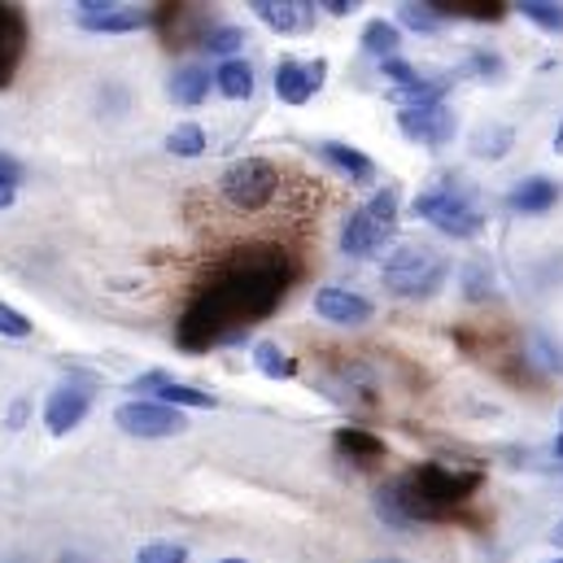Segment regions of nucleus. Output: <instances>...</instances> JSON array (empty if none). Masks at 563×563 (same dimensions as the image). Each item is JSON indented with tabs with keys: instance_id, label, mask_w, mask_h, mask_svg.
Returning a JSON list of instances; mask_svg holds the SVG:
<instances>
[{
	"instance_id": "4468645a",
	"label": "nucleus",
	"mask_w": 563,
	"mask_h": 563,
	"mask_svg": "<svg viewBox=\"0 0 563 563\" xmlns=\"http://www.w3.org/2000/svg\"><path fill=\"white\" fill-rule=\"evenodd\" d=\"M132 389H136V394H157L162 407H197V411H210V407H214V394H201V389H192V385H179V380H170L166 372H148Z\"/></svg>"
},
{
	"instance_id": "9d476101",
	"label": "nucleus",
	"mask_w": 563,
	"mask_h": 563,
	"mask_svg": "<svg viewBox=\"0 0 563 563\" xmlns=\"http://www.w3.org/2000/svg\"><path fill=\"white\" fill-rule=\"evenodd\" d=\"M314 310H319V319H328V323H336V328H363V323H372V314H376L367 297H358V292H350V288H336V284H328V288L314 292Z\"/></svg>"
},
{
	"instance_id": "473e14b6",
	"label": "nucleus",
	"mask_w": 563,
	"mask_h": 563,
	"mask_svg": "<svg viewBox=\"0 0 563 563\" xmlns=\"http://www.w3.org/2000/svg\"><path fill=\"white\" fill-rule=\"evenodd\" d=\"M476 70H485V75H503V62H498V57H485V53H481V57H476Z\"/></svg>"
},
{
	"instance_id": "393cba45",
	"label": "nucleus",
	"mask_w": 563,
	"mask_h": 563,
	"mask_svg": "<svg viewBox=\"0 0 563 563\" xmlns=\"http://www.w3.org/2000/svg\"><path fill=\"white\" fill-rule=\"evenodd\" d=\"M241 44H245V31H236V26H210L201 35V48L214 53V57H232Z\"/></svg>"
},
{
	"instance_id": "20e7f679",
	"label": "nucleus",
	"mask_w": 563,
	"mask_h": 563,
	"mask_svg": "<svg viewBox=\"0 0 563 563\" xmlns=\"http://www.w3.org/2000/svg\"><path fill=\"white\" fill-rule=\"evenodd\" d=\"M398 236V188H380L367 206H358L341 228V250L350 258H367Z\"/></svg>"
},
{
	"instance_id": "a878e982",
	"label": "nucleus",
	"mask_w": 563,
	"mask_h": 563,
	"mask_svg": "<svg viewBox=\"0 0 563 563\" xmlns=\"http://www.w3.org/2000/svg\"><path fill=\"white\" fill-rule=\"evenodd\" d=\"M520 13L529 22H538L542 31H563V4H555V0H525Z\"/></svg>"
},
{
	"instance_id": "ea45409f",
	"label": "nucleus",
	"mask_w": 563,
	"mask_h": 563,
	"mask_svg": "<svg viewBox=\"0 0 563 563\" xmlns=\"http://www.w3.org/2000/svg\"><path fill=\"white\" fill-rule=\"evenodd\" d=\"M555 563H563V560H555Z\"/></svg>"
},
{
	"instance_id": "7c9ffc66",
	"label": "nucleus",
	"mask_w": 563,
	"mask_h": 563,
	"mask_svg": "<svg viewBox=\"0 0 563 563\" xmlns=\"http://www.w3.org/2000/svg\"><path fill=\"white\" fill-rule=\"evenodd\" d=\"M385 79H394L398 88H416V84H420V70H416L411 62H402V57H389V62H385Z\"/></svg>"
},
{
	"instance_id": "bb28decb",
	"label": "nucleus",
	"mask_w": 563,
	"mask_h": 563,
	"mask_svg": "<svg viewBox=\"0 0 563 563\" xmlns=\"http://www.w3.org/2000/svg\"><path fill=\"white\" fill-rule=\"evenodd\" d=\"M398 18H402L411 31H437V26H441L437 4H402V9H398Z\"/></svg>"
},
{
	"instance_id": "6ab92c4d",
	"label": "nucleus",
	"mask_w": 563,
	"mask_h": 563,
	"mask_svg": "<svg viewBox=\"0 0 563 563\" xmlns=\"http://www.w3.org/2000/svg\"><path fill=\"white\" fill-rule=\"evenodd\" d=\"M306 9H310V4H292V0H258V4H254V13H258L272 31H280V35L297 31V26L306 22Z\"/></svg>"
},
{
	"instance_id": "5701e85b",
	"label": "nucleus",
	"mask_w": 563,
	"mask_h": 563,
	"mask_svg": "<svg viewBox=\"0 0 563 563\" xmlns=\"http://www.w3.org/2000/svg\"><path fill=\"white\" fill-rule=\"evenodd\" d=\"M511 128H503V123H494V128H481L476 136H472V153L476 157H503L507 148H511Z\"/></svg>"
},
{
	"instance_id": "1a4fd4ad",
	"label": "nucleus",
	"mask_w": 563,
	"mask_h": 563,
	"mask_svg": "<svg viewBox=\"0 0 563 563\" xmlns=\"http://www.w3.org/2000/svg\"><path fill=\"white\" fill-rule=\"evenodd\" d=\"M114 423L132 437H175L184 432V416L175 407H162V402H128L114 411Z\"/></svg>"
},
{
	"instance_id": "2f4dec72",
	"label": "nucleus",
	"mask_w": 563,
	"mask_h": 563,
	"mask_svg": "<svg viewBox=\"0 0 563 563\" xmlns=\"http://www.w3.org/2000/svg\"><path fill=\"white\" fill-rule=\"evenodd\" d=\"M467 297H472V301H485V297H489V292H494V276H489V272H485V267H467Z\"/></svg>"
},
{
	"instance_id": "412c9836",
	"label": "nucleus",
	"mask_w": 563,
	"mask_h": 563,
	"mask_svg": "<svg viewBox=\"0 0 563 563\" xmlns=\"http://www.w3.org/2000/svg\"><path fill=\"white\" fill-rule=\"evenodd\" d=\"M254 363H258V372H263L267 380H288V376H297V358H288L276 341H258V345H254Z\"/></svg>"
},
{
	"instance_id": "c9c22d12",
	"label": "nucleus",
	"mask_w": 563,
	"mask_h": 563,
	"mask_svg": "<svg viewBox=\"0 0 563 563\" xmlns=\"http://www.w3.org/2000/svg\"><path fill=\"white\" fill-rule=\"evenodd\" d=\"M555 148L563 153V123H560V132H555Z\"/></svg>"
},
{
	"instance_id": "9b49d317",
	"label": "nucleus",
	"mask_w": 563,
	"mask_h": 563,
	"mask_svg": "<svg viewBox=\"0 0 563 563\" xmlns=\"http://www.w3.org/2000/svg\"><path fill=\"white\" fill-rule=\"evenodd\" d=\"M323 75H328L323 57H314V62H280L276 66V97L288 101V106H306L323 88Z\"/></svg>"
},
{
	"instance_id": "72a5a7b5",
	"label": "nucleus",
	"mask_w": 563,
	"mask_h": 563,
	"mask_svg": "<svg viewBox=\"0 0 563 563\" xmlns=\"http://www.w3.org/2000/svg\"><path fill=\"white\" fill-rule=\"evenodd\" d=\"M323 9H328V13H336V18H345L354 4H345V0H332V4H323Z\"/></svg>"
},
{
	"instance_id": "c85d7f7f",
	"label": "nucleus",
	"mask_w": 563,
	"mask_h": 563,
	"mask_svg": "<svg viewBox=\"0 0 563 563\" xmlns=\"http://www.w3.org/2000/svg\"><path fill=\"white\" fill-rule=\"evenodd\" d=\"M18 184H22V166H18L9 153H0V210H4V206H13Z\"/></svg>"
},
{
	"instance_id": "ddd939ff",
	"label": "nucleus",
	"mask_w": 563,
	"mask_h": 563,
	"mask_svg": "<svg viewBox=\"0 0 563 563\" xmlns=\"http://www.w3.org/2000/svg\"><path fill=\"white\" fill-rule=\"evenodd\" d=\"M88 407H92V394L88 389H79V385H62V389H53L48 394V407H44V423H48V432H70V428H79L84 416H88Z\"/></svg>"
},
{
	"instance_id": "dca6fc26",
	"label": "nucleus",
	"mask_w": 563,
	"mask_h": 563,
	"mask_svg": "<svg viewBox=\"0 0 563 563\" xmlns=\"http://www.w3.org/2000/svg\"><path fill=\"white\" fill-rule=\"evenodd\" d=\"M336 450H341L354 467H376V463L385 459V441L372 437L367 428H341V432H336Z\"/></svg>"
},
{
	"instance_id": "cd10ccee",
	"label": "nucleus",
	"mask_w": 563,
	"mask_h": 563,
	"mask_svg": "<svg viewBox=\"0 0 563 563\" xmlns=\"http://www.w3.org/2000/svg\"><path fill=\"white\" fill-rule=\"evenodd\" d=\"M136 563H188V551L179 542H148L141 547Z\"/></svg>"
},
{
	"instance_id": "0eeeda50",
	"label": "nucleus",
	"mask_w": 563,
	"mask_h": 563,
	"mask_svg": "<svg viewBox=\"0 0 563 563\" xmlns=\"http://www.w3.org/2000/svg\"><path fill=\"white\" fill-rule=\"evenodd\" d=\"M398 128L402 136L416 144H428V148H441V144L454 141L459 123H454V110L445 101L437 106H416V110H398Z\"/></svg>"
},
{
	"instance_id": "2eb2a0df",
	"label": "nucleus",
	"mask_w": 563,
	"mask_h": 563,
	"mask_svg": "<svg viewBox=\"0 0 563 563\" xmlns=\"http://www.w3.org/2000/svg\"><path fill=\"white\" fill-rule=\"evenodd\" d=\"M555 201H560V184H551L547 175L520 179V184L511 188V197H507V206H511L516 214H547Z\"/></svg>"
},
{
	"instance_id": "b1692460",
	"label": "nucleus",
	"mask_w": 563,
	"mask_h": 563,
	"mask_svg": "<svg viewBox=\"0 0 563 563\" xmlns=\"http://www.w3.org/2000/svg\"><path fill=\"white\" fill-rule=\"evenodd\" d=\"M166 148L179 153V157H201L206 153V132L197 123H179L170 136H166Z\"/></svg>"
},
{
	"instance_id": "e433bc0d",
	"label": "nucleus",
	"mask_w": 563,
	"mask_h": 563,
	"mask_svg": "<svg viewBox=\"0 0 563 563\" xmlns=\"http://www.w3.org/2000/svg\"><path fill=\"white\" fill-rule=\"evenodd\" d=\"M555 454L563 459V432H560V441H555Z\"/></svg>"
},
{
	"instance_id": "423d86ee",
	"label": "nucleus",
	"mask_w": 563,
	"mask_h": 563,
	"mask_svg": "<svg viewBox=\"0 0 563 563\" xmlns=\"http://www.w3.org/2000/svg\"><path fill=\"white\" fill-rule=\"evenodd\" d=\"M445 276H450V263L437 250H423V245H402L385 263V284L398 297H428L445 284Z\"/></svg>"
},
{
	"instance_id": "f03ea898",
	"label": "nucleus",
	"mask_w": 563,
	"mask_h": 563,
	"mask_svg": "<svg viewBox=\"0 0 563 563\" xmlns=\"http://www.w3.org/2000/svg\"><path fill=\"white\" fill-rule=\"evenodd\" d=\"M481 485H485L481 472H454V467H441V463H420L407 476L376 489V516L389 529L437 525V520H450Z\"/></svg>"
},
{
	"instance_id": "c756f323",
	"label": "nucleus",
	"mask_w": 563,
	"mask_h": 563,
	"mask_svg": "<svg viewBox=\"0 0 563 563\" xmlns=\"http://www.w3.org/2000/svg\"><path fill=\"white\" fill-rule=\"evenodd\" d=\"M0 336H18V341H22V336H31V319L0 301Z\"/></svg>"
},
{
	"instance_id": "4be33fe9",
	"label": "nucleus",
	"mask_w": 563,
	"mask_h": 563,
	"mask_svg": "<svg viewBox=\"0 0 563 563\" xmlns=\"http://www.w3.org/2000/svg\"><path fill=\"white\" fill-rule=\"evenodd\" d=\"M398 44H402V35H398V26H394V22L376 18V22H367V26H363V48H367L372 57L389 62V57L398 53Z\"/></svg>"
},
{
	"instance_id": "6e6552de",
	"label": "nucleus",
	"mask_w": 563,
	"mask_h": 563,
	"mask_svg": "<svg viewBox=\"0 0 563 563\" xmlns=\"http://www.w3.org/2000/svg\"><path fill=\"white\" fill-rule=\"evenodd\" d=\"M75 22L84 31H141L157 22V9H141V4H101V0H88L75 9Z\"/></svg>"
},
{
	"instance_id": "f8f14e48",
	"label": "nucleus",
	"mask_w": 563,
	"mask_h": 563,
	"mask_svg": "<svg viewBox=\"0 0 563 563\" xmlns=\"http://www.w3.org/2000/svg\"><path fill=\"white\" fill-rule=\"evenodd\" d=\"M22 57H26V22L13 4H0V88L13 84Z\"/></svg>"
},
{
	"instance_id": "f704fd0d",
	"label": "nucleus",
	"mask_w": 563,
	"mask_h": 563,
	"mask_svg": "<svg viewBox=\"0 0 563 563\" xmlns=\"http://www.w3.org/2000/svg\"><path fill=\"white\" fill-rule=\"evenodd\" d=\"M551 542H555V547H560V551H563V520H560V525H555V533H551Z\"/></svg>"
},
{
	"instance_id": "58836bf2",
	"label": "nucleus",
	"mask_w": 563,
	"mask_h": 563,
	"mask_svg": "<svg viewBox=\"0 0 563 563\" xmlns=\"http://www.w3.org/2000/svg\"><path fill=\"white\" fill-rule=\"evenodd\" d=\"M376 563H402V560H376Z\"/></svg>"
},
{
	"instance_id": "4c0bfd02",
	"label": "nucleus",
	"mask_w": 563,
	"mask_h": 563,
	"mask_svg": "<svg viewBox=\"0 0 563 563\" xmlns=\"http://www.w3.org/2000/svg\"><path fill=\"white\" fill-rule=\"evenodd\" d=\"M219 563H250V560H219Z\"/></svg>"
},
{
	"instance_id": "aec40b11",
	"label": "nucleus",
	"mask_w": 563,
	"mask_h": 563,
	"mask_svg": "<svg viewBox=\"0 0 563 563\" xmlns=\"http://www.w3.org/2000/svg\"><path fill=\"white\" fill-rule=\"evenodd\" d=\"M206 92H210V70H201V66H184V70H175V79H170V97H175L179 106H201Z\"/></svg>"
},
{
	"instance_id": "7ed1b4c3",
	"label": "nucleus",
	"mask_w": 563,
	"mask_h": 563,
	"mask_svg": "<svg viewBox=\"0 0 563 563\" xmlns=\"http://www.w3.org/2000/svg\"><path fill=\"white\" fill-rule=\"evenodd\" d=\"M416 214L432 219L437 232L454 236V241H472L485 228V210L476 206V197L467 188H459V179H441L428 192L416 197Z\"/></svg>"
},
{
	"instance_id": "f257e3e1",
	"label": "nucleus",
	"mask_w": 563,
	"mask_h": 563,
	"mask_svg": "<svg viewBox=\"0 0 563 563\" xmlns=\"http://www.w3.org/2000/svg\"><path fill=\"white\" fill-rule=\"evenodd\" d=\"M297 280V263L284 250H245L232 254L223 267L210 272V280L192 292V301L179 314L175 341L188 354H201L210 345L236 341L254 323H263Z\"/></svg>"
},
{
	"instance_id": "39448f33",
	"label": "nucleus",
	"mask_w": 563,
	"mask_h": 563,
	"mask_svg": "<svg viewBox=\"0 0 563 563\" xmlns=\"http://www.w3.org/2000/svg\"><path fill=\"white\" fill-rule=\"evenodd\" d=\"M219 192H223V201H228L232 210L258 214V210H267V206L276 201V192H280V166L267 162V157H241V162H232V166L223 170Z\"/></svg>"
},
{
	"instance_id": "f3484780",
	"label": "nucleus",
	"mask_w": 563,
	"mask_h": 563,
	"mask_svg": "<svg viewBox=\"0 0 563 563\" xmlns=\"http://www.w3.org/2000/svg\"><path fill=\"white\" fill-rule=\"evenodd\" d=\"M319 153L341 170V175H350V184H372L376 179V166H372V157L367 153H358V148H350V144L341 141H323L319 144Z\"/></svg>"
},
{
	"instance_id": "a211bd4d",
	"label": "nucleus",
	"mask_w": 563,
	"mask_h": 563,
	"mask_svg": "<svg viewBox=\"0 0 563 563\" xmlns=\"http://www.w3.org/2000/svg\"><path fill=\"white\" fill-rule=\"evenodd\" d=\"M214 88H219L223 97H232V101L254 97V66H250V62H241V57L223 62V66L214 70Z\"/></svg>"
}]
</instances>
